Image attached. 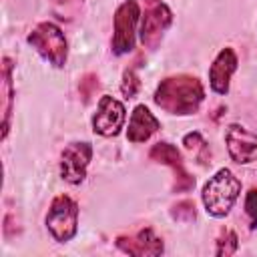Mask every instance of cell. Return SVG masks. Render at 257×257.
Instances as JSON below:
<instances>
[{
  "mask_svg": "<svg viewBox=\"0 0 257 257\" xmlns=\"http://www.w3.org/2000/svg\"><path fill=\"white\" fill-rule=\"evenodd\" d=\"M173 12L161 0H145V16L141 24V40L147 48H157L163 32L171 26Z\"/></svg>",
  "mask_w": 257,
  "mask_h": 257,
  "instance_id": "6",
  "label": "cell"
},
{
  "mask_svg": "<svg viewBox=\"0 0 257 257\" xmlns=\"http://www.w3.org/2000/svg\"><path fill=\"white\" fill-rule=\"evenodd\" d=\"M26 40L52 66L62 68L66 64V54H68L66 38H64V32L54 22H40V24H36V28L28 34Z\"/></svg>",
  "mask_w": 257,
  "mask_h": 257,
  "instance_id": "3",
  "label": "cell"
},
{
  "mask_svg": "<svg viewBox=\"0 0 257 257\" xmlns=\"http://www.w3.org/2000/svg\"><path fill=\"white\" fill-rule=\"evenodd\" d=\"M155 102L169 114H193L205 98V88L197 76L177 74L167 76L159 82L155 90Z\"/></svg>",
  "mask_w": 257,
  "mask_h": 257,
  "instance_id": "1",
  "label": "cell"
},
{
  "mask_svg": "<svg viewBox=\"0 0 257 257\" xmlns=\"http://www.w3.org/2000/svg\"><path fill=\"white\" fill-rule=\"evenodd\" d=\"M124 106L120 100L104 94L98 100L96 112L92 116V131L102 137H116L124 124Z\"/></svg>",
  "mask_w": 257,
  "mask_h": 257,
  "instance_id": "8",
  "label": "cell"
},
{
  "mask_svg": "<svg viewBox=\"0 0 257 257\" xmlns=\"http://www.w3.org/2000/svg\"><path fill=\"white\" fill-rule=\"evenodd\" d=\"M241 193V181L229 171L219 169L203 187V205L209 215L225 217Z\"/></svg>",
  "mask_w": 257,
  "mask_h": 257,
  "instance_id": "2",
  "label": "cell"
},
{
  "mask_svg": "<svg viewBox=\"0 0 257 257\" xmlns=\"http://www.w3.org/2000/svg\"><path fill=\"white\" fill-rule=\"evenodd\" d=\"M116 247L128 255H135V257H157L163 253V239L155 235V231L151 227H145L141 229L137 235L133 237H126V235H118L116 237Z\"/></svg>",
  "mask_w": 257,
  "mask_h": 257,
  "instance_id": "11",
  "label": "cell"
},
{
  "mask_svg": "<svg viewBox=\"0 0 257 257\" xmlns=\"http://www.w3.org/2000/svg\"><path fill=\"white\" fill-rule=\"evenodd\" d=\"M52 2H54V4H68L70 0H52Z\"/></svg>",
  "mask_w": 257,
  "mask_h": 257,
  "instance_id": "21",
  "label": "cell"
},
{
  "mask_svg": "<svg viewBox=\"0 0 257 257\" xmlns=\"http://www.w3.org/2000/svg\"><path fill=\"white\" fill-rule=\"evenodd\" d=\"M149 157L161 165H167L173 169L175 173V185H173V191L175 193H185V191H191L195 187V179L185 171L183 167V157L181 153L177 151L175 145L163 141V143H157L153 145V149L149 151Z\"/></svg>",
  "mask_w": 257,
  "mask_h": 257,
  "instance_id": "9",
  "label": "cell"
},
{
  "mask_svg": "<svg viewBox=\"0 0 257 257\" xmlns=\"http://www.w3.org/2000/svg\"><path fill=\"white\" fill-rule=\"evenodd\" d=\"M171 217L177 219V221H195L197 217V211H195V203L185 199V201H179L177 205L171 207Z\"/></svg>",
  "mask_w": 257,
  "mask_h": 257,
  "instance_id": "17",
  "label": "cell"
},
{
  "mask_svg": "<svg viewBox=\"0 0 257 257\" xmlns=\"http://www.w3.org/2000/svg\"><path fill=\"white\" fill-rule=\"evenodd\" d=\"M44 221L50 235L58 243H66L76 235L78 229V205L68 195H58L52 199Z\"/></svg>",
  "mask_w": 257,
  "mask_h": 257,
  "instance_id": "4",
  "label": "cell"
},
{
  "mask_svg": "<svg viewBox=\"0 0 257 257\" xmlns=\"http://www.w3.org/2000/svg\"><path fill=\"white\" fill-rule=\"evenodd\" d=\"M245 211L253 223V227H257V189H251L245 197Z\"/></svg>",
  "mask_w": 257,
  "mask_h": 257,
  "instance_id": "20",
  "label": "cell"
},
{
  "mask_svg": "<svg viewBox=\"0 0 257 257\" xmlns=\"http://www.w3.org/2000/svg\"><path fill=\"white\" fill-rule=\"evenodd\" d=\"M141 88V80L135 72V68H126L122 72V82H120V92L126 96V98H133Z\"/></svg>",
  "mask_w": 257,
  "mask_h": 257,
  "instance_id": "18",
  "label": "cell"
},
{
  "mask_svg": "<svg viewBox=\"0 0 257 257\" xmlns=\"http://www.w3.org/2000/svg\"><path fill=\"white\" fill-rule=\"evenodd\" d=\"M90 157H92L90 143L86 141L70 143L60 155V177L70 185L82 183L86 177V167L90 163Z\"/></svg>",
  "mask_w": 257,
  "mask_h": 257,
  "instance_id": "7",
  "label": "cell"
},
{
  "mask_svg": "<svg viewBox=\"0 0 257 257\" xmlns=\"http://www.w3.org/2000/svg\"><path fill=\"white\" fill-rule=\"evenodd\" d=\"M161 128L159 118L145 106V104H137L131 120H128V131H126V139L131 143H145L147 139H151L157 131Z\"/></svg>",
  "mask_w": 257,
  "mask_h": 257,
  "instance_id": "13",
  "label": "cell"
},
{
  "mask_svg": "<svg viewBox=\"0 0 257 257\" xmlns=\"http://www.w3.org/2000/svg\"><path fill=\"white\" fill-rule=\"evenodd\" d=\"M141 10L137 0H124L114 12V34H112V52L126 54L135 48V28L139 22Z\"/></svg>",
  "mask_w": 257,
  "mask_h": 257,
  "instance_id": "5",
  "label": "cell"
},
{
  "mask_svg": "<svg viewBox=\"0 0 257 257\" xmlns=\"http://www.w3.org/2000/svg\"><path fill=\"white\" fill-rule=\"evenodd\" d=\"M12 70L14 62L12 58L4 56L2 58V70H0V96H2V141L8 137L10 131V118H12V100H14V84H12Z\"/></svg>",
  "mask_w": 257,
  "mask_h": 257,
  "instance_id": "14",
  "label": "cell"
},
{
  "mask_svg": "<svg viewBox=\"0 0 257 257\" xmlns=\"http://www.w3.org/2000/svg\"><path fill=\"white\" fill-rule=\"evenodd\" d=\"M183 145H185L187 151H191L195 155L199 165H209L211 163V149H209V145H207V141L203 139L201 133L193 131V133L185 135L183 137Z\"/></svg>",
  "mask_w": 257,
  "mask_h": 257,
  "instance_id": "15",
  "label": "cell"
},
{
  "mask_svg": "<svg viewBox=\"0 0 257 257\" xmlns=\"http://www.w3.org/2000/svg\"><path fill=\"white\" fill-rule=\"evenodd\" d=\"M225 143L231 159L239 165L257 161V135L249 133L241 124H231L225 133Z\"/></svg>",
  "mask_w": 257,
  "mask_h": 257,
  "instance_id": "10",
  "label": "cell"
},
{
  "mask_svg": "<svg viewBox=\"0 0 257 257\" xmlns=\"http://www.w3.org/2000/svg\"><path fill=\"white\" fill-rule=\"evenodd\" d=\"M237 247H239V237H237V233H235L233 229H225V231H221V235L217 237V249H215V253H217L219 257H229V255H233V253L237 251Z\"/></svg>",
  "mask_w": 257,
  "mask_h": 257,
  "instance_id": "16",
  "label": "cell"
},
{
  "mask_svg": "<svg viewBox=\"0 0 257 257\" xmlns=\"http://www.w3.org/2000/svg\"><path fill=\"white\" fill-rule=\"evenodd\" d=\"M96 88H98V78H96V74H92V72L84 74V76L80 78V82H78V92H80V96H82L84 102H88V100L94 96Z\"/></svg>",
  "mask_w": 257,
  "mask_h": 257,
  "instance_id": "19",
  "label": "cell"
},
{
  "mask_svg": "<svg viewBox=\"0 0 257 257\" xmlns=\"http://www.w3.org/2000/svg\"><path fill=\"white\" fill-rule=\"evenodd\" d=\"M235 70H237V54L231 46H225L217 54V58L213 60V64L209 68L211 88L217 94H227L229 92V80H231Z\"/></svg>",
  "mask_w": 257,
  "mask_h": 257,
  "instance_id": "12",
  "label": "cell"
}]
</instances>
